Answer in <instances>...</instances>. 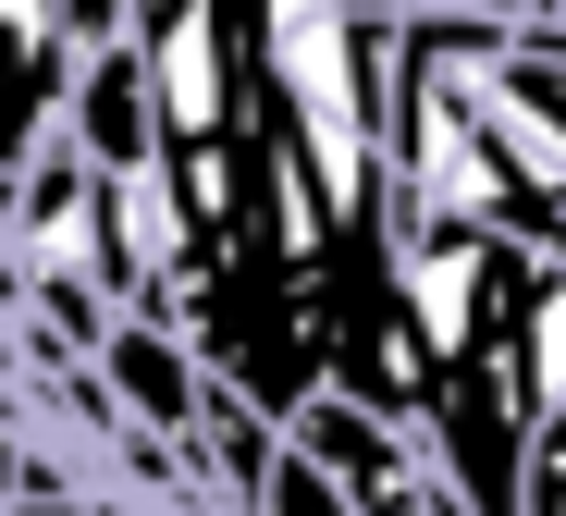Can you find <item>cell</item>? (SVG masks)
<instances>
[{"label":"cell","mask_w":566,"mask_h":516,"mask_svg":"<svg viewBox=\"0 0 566 516\" xmlns=\"http://www.w3.org/2000/svg\"><path fill=\"white\" fill-rule=\"evenodd\" d=\"M86 369H99V393L124 406L136 431H160V443H185V431H198V406H210L198 345H185L160 307H112V320H99V345H86Z\"/></svg>","instance_id":"1"},{"label":"cell","mask_w":566,"mask_h":516,"mask_svg":"<svg viewBox=\"0 0 566 516\" xmlns=\"http://www.w3.org/2000/svg\"><path fill=\"white\" fill-rule=\"evenodd\" d=\"M247 516H357V504H345V492H333V480H321V467H308V455H296V443H283V455H271V480H259V504H247Z\"/></svg>","instance_id":"2"},{"label":"cell","mask_w":566,"mask_h":516,"mask_svg":"<svg viewBox=\"0 0 566 516\" xmlns=\"http://www.w3.org/2000/svg\"><path fill=\"white\" fill-rule=\"evenodd\" d=\"M38 13L74 38V50H99V38H124V0H38Z\"/></svg>","instance_id":"3"},{"label":"cell","mask_w":566,"mask_h":516,"mask_svg":"<svg viewBox=\"0 0 566 516\" xmlns=\"http://www.w3.org/2000/svg\"><path fill=\"white\" fill-rule=\"evenodd\" d=\"M0 516H112V504H99V492H74V480H25Z\"/></svg>","instance_id":"4"},{"label":"cell","mask_w":566,"mask_h":516,"mask_svg":"<svg viewBox=\"0 0 566 516\" xmlns=\"http://www.w3.org/2000/svg\"><path fill=\"white\" fill-rule=\"evenodd\" d=\"M407 13H455V25H530L542 0H407Z\"/></svg>","instance_id":"5"},{"label":"cell","mask_w":566,"mask_h":516,"mask_svg":"<svg viewBox=\"0 0 566 516\" xmlns=\"http://www.w3.org/2000/svg\"><path fill=\"white\" fill-rule=\"evenodd\" d=\"M25 492V431H13V406H0V504Z\"/></svg>","instance_id":"6"}]
</instances>
